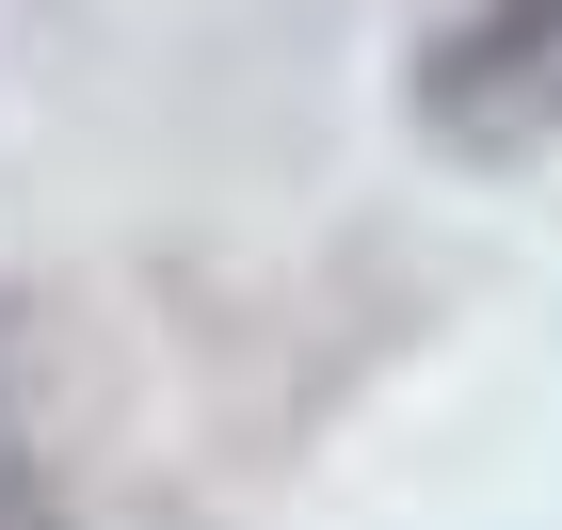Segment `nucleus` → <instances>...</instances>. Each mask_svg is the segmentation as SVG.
Wrapping results in <instances>:
<instances>
[{"label":"nucleus","mask_w":562,"mask_h":530,"mask_svg":"<svg viewBox=\"0 0 562 530\" xmlns=\"http://www.w3.org/2000/svg\"><path fill=\"white\" fill-rule=\"evenodd\" d=\"M418 129L467 161H530L562 145V0H482L418 48Z\"/></svg>","instance_id":"nucleus-1"}]
</instances>
